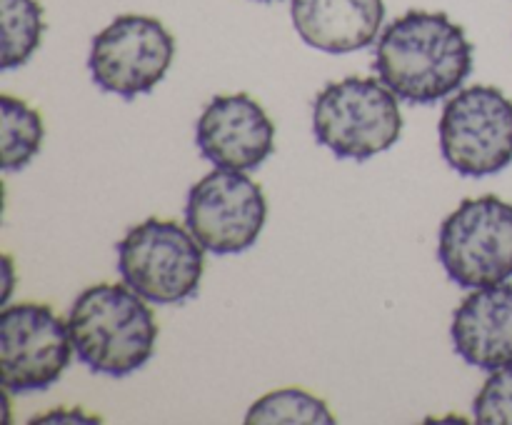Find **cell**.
<instances>
[{"label":"cell","mask_w":512,"mask_h":425,"mask_svg":"<svg viewBox=\"0 0 512 425\" xmlns=\"http://www.w3.org/2000/svg\"><path fill=\"white\" fill-rule=\"evenodd\" d=\"M375 70L405 103H438L473 70V43L445 13L408 10L380 33Z\"/></svg>","instance_id":"cell-1"},{"label":"cell","mask_w":512,"mask_h":425,"mask_svg":"<svg viewBox=\"0 0 512 425\" xmlns=\"http://www.w3.org/2000/svg\"><path fill=\"white\" fill-rule=\"evenodd\" d=\"M68 328L80 363L113 378L143 368L158 340V320L148 300L125 283L83 290L68 313Z\"/></svg>","instance_id":"cell-2"},{"label":"cell","mask_w":512,"mask_h":425,"mask_svg":"<svg viewBox=\"0 0 512 425\" xmlns=\"http://www.w3.org/2000/svg\"><path fill=\"white\" fill-rule=\"evenodd\" d=\"M313 133L338 158L385 153L403 133L398 95L383 80L358 75L328 83L313 103Z\"/></svg>","instance_id":"cell-3"},{"label":"cell","mask_w":512,"mask_h":425,"mask_svg":"<svg viewBox=\"0 0 512 425\" xmlns=\"http://www.w3.org/2000/svg\"><path fill=\"white\" fill-rule=\"evenodd\" d=\"M203 250L190 228L175 220L148 218L133 225L118 243L120 278L148 303H183L200 288Z\"/></svg>","instance_id":"cell-4"},{"label":"cell","mask_w":512,"mask_h":425,"mask_svg":"<svg viewBox=\"0 0 512 425\" xmlns=\"http://www.w3.org/2000/svg\"><path fill=\"white\" fill-rule=\"evenodd\" d=\"M438 260L460 288L512 278V205L498 195L463 200L440 225Z\"/></svg>","instance_id":"cell-5"},{"label":"cell","mask_w":512,"mask_h":425,"mask_svg":"<svg viewBox=\"0 0 512 425\" xmlns=\"http://www.w3.org/2000/svg\"><path fill=\"white\" fill-rule=\"evenodd\" d=\"M445 163L468 178H485L512 163V100L493 85H473L448 100L440 115Z\"/></svg>","instance_id":"cell-6"},{"label":"cell","mask_w":512,"mask_h":425,"mask_svg":"<svg viewBox=\"0 0 512 425\" xmlns=\"http://www.w3.org/2000/svg\"><path fill=\"white\" fill-rule=\"evenodd\" d=\"M173 55V33L158 18L125 13L95 35L88 68L103 93L133 100L165 78Z\"/></svg>","instance_id":"cell-7"},{"label":"cell","mask_w":512,"mask_h":425,"mask_svg":"<svg viewBox=\"0 0 512 425\" xmlns=\"http://www.w3.org/2000/svg\"><path fill=\"white\" fill-rule=\"evenodd\" d=\"M68 320L50 305H5L0 313V383L5 393L48 390L73 358Z\"/></svg>","instance_id":"cell-8"},{"label":"cell","mask_w":512,"mask_h":425,"mask_svg":"<svg viewBox=\"0 0 512 425\" xmlns=\"http://www.w3.org/2000/svg\"><path fill=\"white\" fill-rule=\"evenodd\" d=\"M268 218L260 185L243 170L215 168L190 188L185 225L205 250L243 253L258 243Z\"/></svg>","instance_id":"cell-9"},{"label":"cell","mask_w":512,"mask_h":425,"mask_svg":"<svg viewBox=\"0 0 512 425\" xmlns=\"http://www.w3.org/2000/svg\"><path fill=\"white\" fill-rule=\"evenodd\" d=\"M195 143L215 168L248 173L273 153L275 125L248 93L215 95L200 113Z\"/></svg>","instance_id":"cell-10"},{"label":"cell","mask_w":512,"mask_h":425,"mask_svg":"<svg viewBox=\"0 0 512 425\" xmlns=\"http://www.w3.org/2000/svg\"><path fill=\"white\" fill-rule=\"evenodd\" d=\"M450 335L460 358L475 368L512 365V285L475 288L455 310Z\"/></svg>","instance_id":"cell-11"},{"label":"cell","mask_w":512,"mask_h":425,"mask_svg":"<svg viewBox=\"0 0 512 425\" xmlns=\"http://www.w3.org/2000/svg\"><path fill=\"white\" fill-rule=\"evenodd\" d=\"M290 15L300 38L315 50L343 55L375 43L385 20L383 0H293Z\"/></svg>","instance_id":"cell-12"},{"label":"cell","mask_w":512,"mask_h":425,"mask_svg":"<svg viewBox=\"0 0 512 425\" xmlns=\"http://www.w3.org/2000/svg\"><path fill=\"white\" fill-rule=\"evenodd\" d=\"M0 105H3V113H0V120H3V150H0L3 170L18 173L40 153L45 135L43 118L25 100L13 98L8 93L0 98Z\"/></svg>","instance_id":"cell-13"},{"label":"cell","mask_w":512,"mask_h":425,"mask_svg":"<svg viewBox=\"0 0 512 425\" xmlns=\"http://www.w3.org/2000/svg\"><path fill=\"white\" fill-rule=\"evenodd\" d=\"M3 15V70L20 68L43 40V5L38 0H0Z\"/></svg>","instance_id":"cell-14"},{"label":"cell","mask_w":512,"mask_h":425,"mask_svg":"<svg viewBox=\"0 0 512 425\" xmlns=\"http://www.w3.org/2000/svg\"><path fill=\"white\" fill-rule=\"evenodd\" d=\"M245 423H313L333 425L335 415L318 395L300 388H283L263 395L250 405Z\"/></svg>","instance_id":"cell-15"},{"label":"cell","mask_w":512,"mask_h":425,"mask_svg":"<svg viewBox=\"0 0 512 425\" xmlns=\"http://www.w3.org/2000/svg\"><path fill=\"white\" fill-rule=\"evenodd\" d=\"M473 413L483 425H512V365L493 370L475 395Z\"/></svg>","instance_id":"cell-16"},{"label":"cell","mask_w":512,"mask_h":425,"mask_svg":"<svg viewBox=\"0 0 512 425\" xmlns=\"http://www.w3.org/2000/svg\"><path fill=\"white\" fill-rule=\"evenodd\" d=\"M60 420H75V423H98L100 418H93V415H85L83 410H53L48 415H40V418H33V423H60Z\"/></svg>","instance_id":"cell-17"},{"label":"cell","mask_w":512,"mask_h":425,"mask_svg":"<svg viewBox=\"0 0 512 425\" xmlns=\"http://www.w3.org/2000/svg\"><path fill=\"white\" fill-rule=\"evenodd\" d=\"M10 293H13V260L5 255V288H3V295H0V300H3V305L8 303Z\"/></svg>","instance_id":"cell-18"},{"label":"cell","mask_w":512,"mask_h":425,"mask_svg":"<svg viewBox=\"0 0 512 425\" xmlns=\"http://www.w3.org/2000/svg\"><path fill=\"white\" fill-rule=\"evenodd\" d=\"M263 3H268V0H263Z\"/></svg>","instance_id":"cell-19"}]
</instances>
